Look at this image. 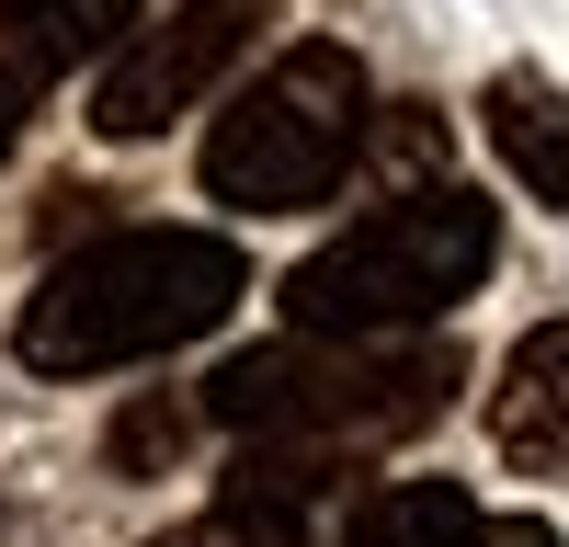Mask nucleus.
<instances>
[{"instance_id": "3", "label": "nucleus", "mask_w": 569, "mask_h": 547, "mask_svg": "<svg viewBox=\"0 0 569 547\" xmlns=\"http://www.w3.org/2000/svg\"><path fill=\"white\" fill-rule=\"evenodd\" d=\"M490 251H501V217L467 182H421V195L365 206L342 240H319L284 274V319L319 342H410L456 297H479Z\"/></svg>"}, {"instance_id": "2", "label": "nucleus", "mask_w": 569, "mask_h": 547, "mask_svg": "<svg viewBox=\"0 0 569 547\" xmlns=\"http://www.w3.org/2000/svg\"><path fill=\"white\" fill-rule=\"evenodd\" d=\"M467 388V354L445 331H410V342H319V331H284L251 342L206 377V422L273 445V456H353V445H388L445 422V399Z\"/></svg>"}, {"instance_id": "8", "label": "nucleus", "mask_w": 569, "mask_h": 547, "mask_svg": "<svg viewBox=\"0 0 569 547\" xmlns=\"http://www.w3.org/2000/svg\"><path fill=\"white\" fill-rule=\"evenodd\" d=\"M479 126H490L501 171L525 182L536 206H558V217H569V91H558V80H536V69H501V80L479 91Z\"/></svg>"}, {"instance_id": "12", "label": "nucleus", "mask_w": 569, "mask_h": 547, "mask_svg": "<svg viewBox=\"0 0 569 547\" xmlns=\"http://www.w3.org/2000/svg\"><path fill=\"white\" fill-rule=\"evenodd\" d=\"M467 547H569V536H558V525H536V514H501V525H479Z\"/></svg>"}, {"instance_id": "4", "label": "nucleus", "mask_w": 569, "mask_h": 547, "mask_svg": "<svg viewBox=\"0 0 569 547\" xmlns=\"http://www.w3.org/2000/svg\"><path fill=\"white\" fill-rule=\"evenodd\" d=\"M376 91L353 46H284V58L228 91V115L206 126V195L240 217H308L319 195H342V171L365 160Z\"/></svg>"}, {"instance_id": "13", "label": "nucleus", "mask_w": 569, "mask_h": 547, "mask_svg": "<svg viewBox=\"0 0 569 547\" xmlns=\"http://www.w3.org/2000/svg\"><path fill=\"white\" fill-rule=\"evenodd\" d=\"M12 137H23V91H0V160H12Z\"/></svg>"}, {"instance_id": "11", "label": "nucleus", "mask_w": 569, "mask_h": 547, "mask_svg": "<svg viewBox=\"0 0 569 547\" xmlns=\"http://www.w3.org/2000/svg\"><path fill=\"white\" fill-rule=\"evenodd\" d=\"M365 137H376V160L399 171V195H410V171H433V160H445V126L421 115V103H410V115H388V126H365Z\"/></svg>"}, {"instance_id": "7", "label": "nucleus", "mask_w": 569, "mask_h": 547, "mask_svg": "<svg viewBox=\"0 0 569 547\" xmlns=\"http://www.w3.org/2000/svg\"><path fill=\"white\" fill-rule=\"evenodd\" d=\"M137 34V0H0V91H34L69 80L91 58H114Z\"/></svg>"}, {"instance_id": "9", "label": "nucleus", "mask_w": 569, "mask_h": 547, "mask_svg": "<svg viewBox=\"0 0 569 547\" xmlns=\"http://www.w3.org/2000/svg\"><path fill=\"white\" fill-rule=\"evenodd\" d=\"M479 525H490V514H479L456 479H388V490L353 501V525L330 536V547H467Z\"/></svg>"}, {"instance_id": "5", "label": "nucleus", "mask_w": 569, "mask_h": 547, "mask_svg": "<svg viewBox=\"0 0 569 547\" xmlns=\"http://www.w3.org/2000/svg\"><path fill=\"white\" fill-rule=\"evenodd\" d=\"M251 34H262V0H182V12L137 23L91 80V137H114V149L171 137L194 103H217V80L251 58Z\"/></svg>"}, {"instance_id": "1", "label": "nucleus", "mask_w": 569, "mask_h": 547, "mask_svg": "<svg viewBox=\"0 0 569 547\" xmlns=\"http://www.w3.org/2000/svg\"><path fill=\"white\" fill-rule=\"evenodd\" d=\"M240 297H251V262L228 228H103L69 262H46V286L12 319V354L34 377H103V365L206 342Z\"/></svg>"}, {"instance_id": "6", "label": "nucleus", "mask_w": 569, "mask_h": 547, "mask_svg": "<svg viewBox=\"0 0 569 547\" xmlns=\"http://www.w3.org/2000/svg\"><path fill=\"white\" fill-rule=\"evenodd\" d=\"M490 445H501V468H525V479H569V319H547V331H525L501 354Z\"/></svg>"}, {"instance_id": "10", "label": "nucleus", "mask_w": 569, "mask_h": 547, "mask_svg": "<svg viewBox=\"0 0 569 547\" xmlns=\"http://www.w3.org/2000/svg\"><path fill=\"white\" fill-rule=\"evenodd\" d=\"M194 422H206L194 399H126V410H114V434H103V456H114L126 479H160L171 456L194 445Z\"/></svg>"}]
</instances>
